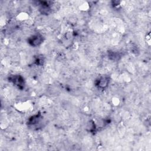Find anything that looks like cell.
Instances as JSON below:
<instances>
[{
  "mask_svg": "<svg viewBox=\"0 0 151 151\" xmlns=\"http://www.w3.org/2000/svg\"><path fill=\"white\" fill-rule=\"evenodd\" d=\"M28 41L31 45L33 47H37L40 45L42 42L43 37L40 34H37L29 37Z\"/></svg>",
  "mask_w": 151,
  "mask_h": 151,
  "instance_id": "1",
  "label": "cell"
},
{
  "mask_svg": "<svg viewBox=\"0 0 151 151\" xmlns=\"http://www.w3.org/2000/svg\"><path fill=\"white\" fill-rule=\"evenodd\" d=\"M9 81H11L15 86L19 88H22L24 86V79L22 77L19 75H14L10 77Z\"/></svg>",
  "mask_w": 151,
  "mask_h": 151,
  "instance_id": "2",
  "label": "cell"
},
{
  "mask_svg": "<svg viewBox=\"0 0 151 151\" xmlns=\"http://www.w3.org/2000/svg\"><path fill=\"white\" fill-rule=\"evenodd\" d=\"M109 78L107 76H102L98 78L96 81V85L101 89H104L107 87L109 83Z\"/></svg>",
  "mask_w": 151,
  "mask_h": 151,
  "instance_id": "3",
  "label": "cell"
},
{
  "mask_svg": "<svg viewBox=\"0 0 151 151\" xmlns=\"http://www.w3.org/2000/svg\"><path fill=\"white\" fill-rule=\"evenodd\" d=\"M41 114H37L31 117L28 120V124L30 125H36L40 122L41 120Z\"/></svg>",
  "mask_w": 151,
  "mask_h": 151,
  "instance_id": "4",
  "label": "cell"
},
{
  "mask_svg": "<svg viewBox=\"0 0 151 151\" xmlns=\"http://www.w3.org/2000/svg\"><path fill=\"white\" fill-rule=\"evenodd\" d=\"M96 125H95V123L93 122V121H91L88 123V124L87 126V129H88V130L91 132H93L95 130H96Z\"/></svg>",
  "mask_w": 151,
  "mask_h": 151,
  "instance_id": "5",
  "label": "cell"
}]
</instances>
